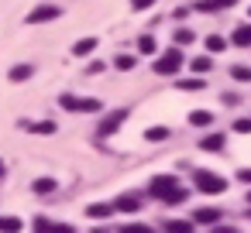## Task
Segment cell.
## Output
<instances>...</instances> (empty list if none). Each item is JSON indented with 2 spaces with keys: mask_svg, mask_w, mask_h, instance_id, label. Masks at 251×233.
Returning a JSON list of instances; mask_svg holds the SVG:
<instances>
[{
  "mask_svg": "<svg viewBox=\"0 0 251 233\" xmlns=\"http://www.w3.org/2000/svg\"><path fill=\"white\" fill-rule=\"evenodd\" d=\"M117 233H151V226H145V223H127V226H121Z\"/></svg>",
  "mask_w": 251,
  "mask_h": 233,
  "instance_id": "obj_24",
  "label": "cell"
},
{
  "mask_svg": "<svg viewBox=\"0 0 251 233\" xmlns=\"http://www.w3.org/2000/svg\"><path fill=\"white\" fill-rule=\"evenodd\" d=\"M230 4H237V0H200L196 11H200V14H213V11H224V7H230Z\"/></svg>",
  "mask_w": 251,
  "mask_h": 233,
  "instance_id": "obj_8",
  "label": "cell"
},
{
  "mask_svg": "<svg viewBox=\"0 0 251 233\" xmlns=\"http://www.w3.org/2000/svg\"><path fill=\"white\" fill-rule=\"evenodd\" d=\"M21 230H25V223L18 216H0V233H21Z\"/></svg>",
  "mask_w": 251,
  "mask_h": 233,
  "instance_id": "obj_11",
  "label": "cell"
},
{
  "mask_svg": "<svg viewBox=\"0 0 251 233\" xmlns=\"http://www.w3.org/2000/svg\"><path fill=\"white\" fill-rule=\"evenodd\" d=\"M189 42H193V31H186V28L176 31V45H189Z\"/></svg>",
  "mask_w": 251,
  "mask_h": 233,
  "instance_id": "obj_29",
  "label": "cell"
},
{
  "mask_svg": "<svg viewBox=\"0 0 251 233\" xmlns=\"http://www.w3.org/2000/svg\"><path fill=\"white\" fill-rule=\"evenodd\" d=\"M165 230H169V233H193V223H186V219H169Z\"/></svg>",
  "mask_w": 251,
  "mask_h": 233,
  "instance_id": "obj_17",
  "label": "cell"
},
{
  "mask_svg": "<svg viewBox=\"0 0 251 233\" xmlns=\"http://www.w3.org/2000/svg\"><path fill=\"white\" fill-rule=\"evenodd\" d=\"M210 65H213V62H210V55H200V59H193V65H189V69H193L196 76H203V72H210Z\"/></svg>",
  "mask_w": 251,
  "mask_h": 233,
  "instance_id": "obj_19",
  "label": "cell"
},
{
  "mask_svg": "<svg viewBox=\"0 0 251 233\" xmlns=\"http://www.w3.org/2000/svg\"><path fill=\"white\" fill-rule=\"evenodd\" d=\"M52 18H59V7H52V4H38V7L28 14V24H45V21H52Z\"/></svg>",
  "mask_w": 251,
  "mask_h": 233,
  "instance_id": "obj_5",
  "label": "cell"
},
{
  "mask_svg": "<svg viewBox=\"0 0 251 233\" xmlns=\"http://www.w3.org/2000/svg\"><path fill=\"white\" fill-rule=\"evenodd\" d=\"M248 202H251V195H248Z\"/></svg>",
  "mask_w": 251,
  "mask_h": 233,
  "instance_id": "obj_36",
  "label": "cell"
},
{
  "mask_svg": "<svg viewBox=\"0 0 251 233\" xmlns=\"http://www.w3.org/2000/svg\"><path fill=\"white\" fill-rule=\"evenodd\" d=\"M234 130H237V134H251V120H248V117L234 120Z\"/></svg>",
  "mask_w": 251,
  "mask_h": 233,
  "instance_id": "obj_28",
  "label": "cell"
},
{
  "mask_svg": "<svg viewBox=\"0 0 251 233\" xmlns=\"http://www.w3.org/2000/svg\"><path fill=\"white\" fill-rule=\"evenodd\" d=\"M148 192H151L155 199L169 202V206H172V202H182V199H186V189H182V185H179V182H176L172 175H158V178H151V189H148Z\"/></svg>",
  "mask_w": 251,
  "mask_h": 233,
  "instance_id": "obj_1",
  "label": "cell"
},
{
  "mask_svg": "<svg viewBox=\"0 0 251 233\" xmlns=\"http://www.w3.org/2000/svg\"><path fill=\"white\" fill-rule=\"evenodd\" d=\"M237 178H241V182H248V185H251V168H241V171H237Z\"/></svg>",
  "mask_w": 251,
  "mask_h": 233,
  "instance_id": "obj_33",
  "label": "cell"
},
{
  "mask_svg": "<svg viewBox=\"0 0 251 233\" xmlns=\"http://www.w3.org/2000/svg\"><path fill=\"white\" fill-rule=\"evenodd\" d=\"M189 124H193V127H210V124H213V113H206V110H193V113H189Z\"/></svg>",
  "mask_w": 251,
  "mask_h": 233,
  "instance_id": "obj_12",
  "label": "cell"
},
{
  "mask_svg": "<svg viewBox=\"0 0 251 233\" xmlns=\"http://www.w3.org/2000/svg\"><path fill=\"white\" fill-rule=\"evenodd\" d=\"M141 209V202L134 199V195H121L117 202H114V212H138Z\"/></svg>",
  "mask_w": 251,
  "mask_h": 233,
  "instance_id": "obj_9",
  "label": "cell"
},
{
  "mask_svg": "<svg viewBox=\"0 0 251 233\" xmlns=\"http://www.w3.org/2000/svg\"><path fill=\"white\" fill-rule=\"evenodd\" d=\"M193 178H196V189L206 192V195H220V192L227 189V178H220V175H213V171H196Z\"/></svg>",
  "mask_w": 251,
  "mask_h": 233,
  "instance_id": "obj_3",
  "label": "cell"
},
{
  "mask_svg": "<svg viewBox=\"0 0 251 233\" xmlns=\"http://www.w3.org/2000/svg\"><path fill=\"white\" fill-rule=\"evenodd\" d=\"M62 110H73V113H97L100 110V100H83V96H59Z\"/></svg>",
  "mask_w": 251,
  "mask_h": 233,
  "instance_id": "obj_4",
  "label": "cell"
},
{
  "mask_svg": "<svg viewBox=\"0 0 251 233\" xmlns=\"http://www.w3.org/2000/svg\"><path fill=\"white\" fill-rule=\"evenodd\" d=\"M234 45H241V48L251 45V24H241V28L234 31Z\"/></svg>",
  "mask_w": 251,
  "mask_h": 233,
  "instance_id": "obj_15",
  "label": "cell"
},
{
  "mask_svg": "<svg viewBox=\"0 0 251 233\" xmlns=\"http://www.w3.org/2000/svg\"><path fill=\"white\" fill-rule=\"evenodd\" d=\"M124 117H127V110H114V113H107V117H103V124H100V137L114 134V130L124 124Z\"/></svg>",
  "mask_w": 251,
  "mask_h": 233,
  "instance_id": "obj_6",
  "label": "cell"
},
{
  "mask_svg": "<svg viewBox=\"0 0 251 233\" xmlns=\"http://www.w3.org/2000/svg\"><path fill=\"white\" fill-rule=\"evenodd\" d=\"M217 233H237V230H230V226H227V230H217Z\"/></svg>",
  "mask_w": 251,
  "mask_h": 233,
  "instance_id": "obj_34",
  "label": "cell"
},
{
  "mask_svg": "<svg viewBox=\"0 0 251 233\" xmlns=\"http://www.w3.org/2000/svg\"><path fill=\"white\" fill-rule=\"evenodd\" d=\"M110 212H114L110 202H93V206H86V216H90V219H107Z\"/></svg>",
  "mask_w": 251,
  "mask_h": 233,
  "instance_id": "obj_10",
  "label": "cell"
},
{
  "mask_svg": "<svg viewBox=\"0 0 251 233\" xmlns=\"http://www.w3.org/2000/svg\"><path fill=\"white\" fill-rule=\"evenodd\" d=\"M145 137H148V141H165V137H169V127H148Z\"/></svg>",
  "mask_w": 251,
  "mask_h": 233,
  "instance_id": "obj_23",
  "label": "cell"
},
{
  "mask_svg": "<svg viewBox=\"0 0 251 233\" xmlns=\"http://www.w3.org/2000/svg\"><path fill=\"white\" fill-rule=\"evenodd\" d=\"M248 14H251V11H248Z\"/></svg>",
  "mask_w": 251,
  "mask_h": 233,
  "instance_id": "obj_37",
  "label": "cell"
},
{
  "mask_svg": "<svg viewBox=\"0 0 251 233\" xmlns=\"http://www.w3.org/2000/svg\"><path fill=\"white\" fill-rule=\"evenodd\" d=\"M224 48H227V42H224L220 35H210V38H206V52H210V55H217V52H224Z\"/></svg>",
  "mask_w": 251,
  "mask_h": 233,
  "instance_id": "obj_18",
  "label": "cell"
},
{
  "mask_svg": "<svg viewBox=\"0 0 251 233\" xmlns=\"http://www.w3.org/2000/svg\"><path fill=\"white\" fill-rule=\"evenodd\" d=\"M0 175H4V161H0Z\"/></svg>",
  "mask_w": 251,
  "mask_h": 233,
  "instance_id": "obj_35",
  "label": "cell"
},
{
  "mask_svg": "<svg viewBox=\"0 0 251 233\" xmlns=\"http://www.w3.org/2000/svg\"><path fill=\"white\" fill-rule=\"evenodd\" d=\"M28 76H31V65H14V69L7 72L11 83H21V79H28Z\"/></svg>",
  "mask_w": 251,
  "mask_h": 233,
  "instance_id": "obj_20",
  "label": "cell"
},
{
  "mask_svg": "<svg viewBox=\"0 0 251 233\" xmlns=\"http://www.w3.org/2000/svg\"><path fill=\"white\" fill-rule=\"evenodd\" d=\"M200 148H203V151H220V148H224V134H210V137H203Z\"/></svg>",
  "mask_w": 251,
  "mask_h": 233,
  "instance_id": "obj_16",
  "label": "cell"
},
{
  "mask_svg": "<svg viewBox=\"0 0 251 233\" xmlns=\"http://www.w3.org/2000/svg\"><path fill=\"white\" fill-rule=\"evenodd\" d=\"M138 52H141V55H155V38H151V35L138 38Z\"/></svg>",
  "mask_w": 251,
  "mask_h": 233,
  "instance_id": "obj_21",
  "label": "cell"
},
{
  "mask_svg": "<svg viewBox=\"0 0 251 233\" xmlns=\"http://www.w3.org/2000/svg\"><path fill=\"white\" fill-rule=\"evenodd\" d=\"M230 76H234L237 83H251V69H248V65H234V69H230Z\"/></svg>",
  "mask_w": 251,
  "mask_h": 233,
  "instance_id": "obj_22",
  "label": "cell"
},
{
  "mask_svg": "<svg viewBox=\"0 0 251 233\" xmlns=\"http://www.w3.org/2000/svg\"><path fill=\"white\" fill-rule=\"evenodd\" d=\"M35 192H55V178H38L35 182Z\"/></svg>",
  "mask_w": 251,
  "mask_h": 233,
  "instance_id": "obj_25",
  "label": "cell"
},
{
  "mask_svg": "<svg viewBox=\"0 0 251 233\" xmlns=\"http://www.w3.org/2000/svg\"><path fill=\"white\" fill-rule=\"evenodd\" d=\"M21 127L31 130V134H55V124L52 120H21Z\"/></svg>",
  "mask_w": 251,
  "mask_h": 233,
  "instance_id": "obj_7",
  "label": "cell"
},
{
  "mask_svg": "<svg viewBox=\"0 0 251 233\" xmlns=\"http://www.w3.org/2000/svg\"><path fill=\"white\" fill-rule=\"evenodd\" d=\"M193 219H196V223H217V219H220V209H210V206H206V209H196Z\"/></svg>",
  "mask_w": 251,
  "mask_h": 233,
  "instance_id": "obj_13",
  "label": "cell"
},
{
  "mask_svg": "<svg viewBox=\"0 0 251 233\" xmlns=\"http://www.w3.org/2000/svg\"><path fill=\"white\" fill-rule=\"evenodd\" d=\"M35 233H52V219L38 216V219H35Z\"/></svg>",
  "mask_w": 251,
  "mask_h": 233,
  "instance_id": "obj_27",
  "label": "cell"
},
{
  "mask_svg": "<svg viewBox=\"0 0 251 233\" xmlns=\"http://www.w3.org/2000/svg\"><path fill=\"white\" fill-rule=\"evenodd\" d=\"M179 65H182V52H179V48H169V52H162V55L155 59V72H158V76H176Z\"/></svg>",
  "mask_w": 251,
  "mask_h": 233,
  "instance_id": "obj_2",
  "label": "cell"
},
{
  "mask_svg": "<svg viewBox=\"0 0 251 233\" xmlns=\"http://www.w3.org/2000/svg\"><path fill=\"white\" fill-rule=\"evenodd\" d=\"M179 86H182V89H203V79H182Z\"/></svg>",
  "mask_w": 251,
  "mask_h": 233,
  "instance_id": "obj_30",
  "label": "cell"
},
{
  "mask_svg": "<svg viewBox=\"0 0 251 233\" xmlns=\"http://www.w3.org/2000/svg\"><path fill=\"white\" fill-rule=\"evenodd\" d=\"M93 48H97V38H83V42H76V45H73V55H79V59H83V55H90Z\"/></svg>",
  "mask_w": 251,
  "mask_h": 233,
  "instance_id": "obj_14",
  "label": "cell"
},
{
  "mask_svg": "<svg viewBox=\"0 0 251 233\" xmlns=\"http://www.w3.org/2000/svg\"><path fill=\"white\" fill-rule=\"evenodd\" d=\"M52 233H73V226H66V223H52Z\"/></svg>",
  "mask_w": 251,
  "mask_h": 233,
  "instance_id": "obj_32",
  "label": "cell"
},
{
  "mask_svg": "<svg viewBox=\"0 0 251 233\" xmlns=\"http://www.w3.org/2000/svg\"><path fill=\"white\" fill-rule=\"evenodd\" d=\"M117 69L131 72V69H134V55H117Z\"/></svg>",
  "mask_w": 251,
  "mask_h": 233,
  "instance_id": "obj_26",
  "label": "cell"
},
{
  "mask_svg": "<svg viewBox=\"0 0 251 233\" xmlns=\"http://www.w3.org/2000/svg\"><path fill=\"white\" fill-rule=\"evenodd\" d=\"M151 4H155V0H131L134 11H145V7H151Z\"/></svg>",
  "mask_w": 251,
  "mask_h": 233,
  "instance_id": "obj_31",
  "label": "cell"
}]
</instances>
